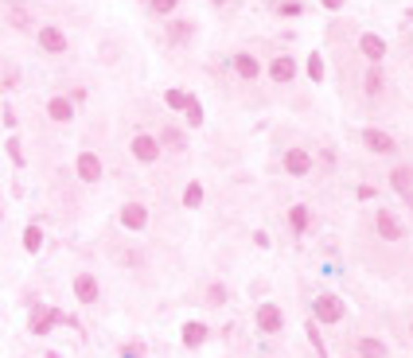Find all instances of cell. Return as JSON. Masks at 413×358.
<instances>
[{"mask_svg":"<svg viewBox=\"0 0 413 358\" xmlns=\"http://www.w3.org/2000/svg\"><path fill=\"white\" fill-rule=\"evenodd\" d=\"M355 257L367 273L375 277H402L413 261V246H409V222L394 211L390 203H370L355 222V241H351Z\"/></svg>","mask_w":413,"mask_h":358,"instance_id":"cell-1","label":"cell"},{"mask_svg":"<svg viewBox=\"0 0 413 358\" xmlns=\"http://www.w3.org/2000/svg\"><path fill=\"white\" fill-rule=\"evenodd\" d=\"M355 105H359V113H370V117H390L394 113V82L386 74V63H362L359 66Z\"/></svg>","mask_w":413,"mask_h":358,"instance_id":"cell-2","label":"cell"},{"mask_svg":"<svg viewBox=\"0 0 413 358\" xmlns=\"http://www.w3.org/2000/svg\"><path fill=\"white\" fill-rule=\"evenodd\" d=\"M351 140L367 156H375V160H386V164L402 160V140L394 137L382 121H367V125H359V129H351Z\"/></svg>","mask_w":413,"mask_h":358,"instance_id":"cell-3","label":"cell"},{"mask_svg":"<svg viewBox=\"0 0 413 358\" xmlns=\"http://www.w3.org/2000/svg\"><path fill=\"white\" fill-rule=\"evenodd\" d=\"M137 234H110L102 241V253L110 257V265H117L121 273H148V249L133 241Z\"/></svg>","mask_w":413,"mask_h":358,"instance_id":"cell-4","label":"cell"},{"mask_svg":"<svg viewBox=\"0 0 413 358\" xmlns=\"http://www.w3.org/2000/svg\"><path fill=\"white\" fill-rule=\"evenodd\" d=\"M160 102H164V110H172L176 117H184V125L192 132H199L203 125H206V110H203V102H199V94L195 90H184V86H168L160 94Z\"/></svg>","mask_w":413,"mask_h":358,"instance_id":"cell-5","label":"cell"},{"mask_svg":"<svg viewBox=\"0 0 413 358\" xmlns=\"http://www.w3.org/2000/svg\"><path fill=\"white\" fill-rule=\"evenodd\" d=\"M125 152L133 156V164H140V168H160V164L168 160V152H164L156 129H133L125 137Z\"/></svg>","mask_w":413,"mask_h":358,"instance_id":"cell-6","label":"cell"},{"mask_svg":"<svg viewBox=\"0 0 413 358\" xmlns=\"http://www.w3.org/2000/svg\"><path fill=\"white\" fill-rule=\"evenodd\" d=\"M156 137H160L164 152H168L172 160H184V156L192 152V129H187L184 117H176L172 110L156 121Z\"/></svg>","mask_w":413,"mask_h":358,"instance_id":"cell-7","label":"cell"},{"mask_svg":"<svg viewBox=\"0 0 413 358\" xmlns=\"http://www.w3.org/2000/svg\"><path fill=\"white\" fill-rule=\"evenodd\" d=\"M308 315H312V320H320L324 327H340V323H347L351 307H347V300L340 293H332V288H316V293L308 296Z\"/></svg>","mask_w":413,"mask_h":358,"instance_id":"cell-8","label":"cell"},{"mask_svg":"<svg viewBox=\"0 0 413 358\" xmlns=\"http://www.w3.org/2000/svg\"><path fill=\"white\" fill-rule=\"evenodd\" d=\"M340 354L343 358H394V347L375 331H355V335L340 339Z\"/></svg>","mask_w":413,"mask_h":358,"instance_id":"cell-9","label":"cell"},{"mask_svg":"<svg viewBox=\"0 0 413 358\" xmlns=\"http://www.w3.org/2000/svg\"><path fill=\"white\" fill-rule=\"evenodd\" d=\"M273 168L281 172V176H288V179H308L320 164H316V152H312L308 144H285L277 152V164H273Z\"/></svg>","mask_w":413,"mask_h":358,"instance_id":"cell-10","label":"cell"},{"mask_svg":"<svg viewBox=\"0 0 413 358\" xmlns=\"http://www.w3.org/2000/svg\"><path fill=\"white\" fill-rule=\"evenodd\" d=\"M266 82L277 90V94H285V90H293L296 82H300V63H296L293 51H273L266 63Z\"/></svg>","mask_w":413,"mask_h":358,"instance_id":"cell-11","label":"cell"},{"mask_svg":"<svg viewBox=\"0 0 413 358\" xmlns=\"http://www.w3.org/2000/svg\"><path fill=\"white\" fill-rule=\"evenodd\" d=\"M250 323H253V331L266 335V339H277V335L288 331V315H285V307H281L277 300H258L253 312H250Z\"/></svg>","mask_w":413,"mask_h":358,"instance_id":"cell-12","label":"cell"},{"mask_svg":"<svg viewBox=\"0 0 413 358\" xmlns=\"http://www.w3.org/2000/svg\"><path fill=\"white\" fill-rule=\"evenodd\" d=\"M164 31H160V43L168 47V51H184V47H192L195 39H199V20L195 16H168V20H160Z\"/></svg>","mask_w":413,"mask_h":358,"instance_id":"cell-13","label":"cell"},{"mask_svg":"<svg viewBox=\"0 0 413 358\" xmlns=\"http://www.w3.org/2000/svg\"><path fill=\"white\" fill-rule=\"evenodd\" d=\"M74 176H78L82 187H102L105 183V160H102V152H98L94 144H82L78 152H74Z\"/></svg>","mask_w":413,"mask_h":358,"instance_id":"cell-14","label":"cell"},{"mask_svg":"<svg viewBox=\"0 0 413 358\" xmlns=\"http://www.w3.org/2000/svg\"><path fill=\"white\" fill-rule=\"evenodd\" d=\"M63 307H55V304H47V300H39L36 307L28 312V323H23V331H28L31 339H47V335H55V327H63Z\"/></svg>","mask_w":413,"mask_h":358,"instance_id":"cell-15","label":"cell"},{"mask_svg":"<svg viewBox=\"0 0 413 358\" xmlns=\"http://www.w3.org/2000/svg\"><path fill=\"white\" fill-rule=\"evenodd\" d=\"M113 222H117V230H125V234H145V230L152 226V211H148L145 199H125V203L117 206V214H113Z\"/></svg>","mask_w":413,"mask_h":358,"instance_id":"cell-16","label":"cell"},{"mask_svg":"<svg viewBox=\"0 0 413 358\" xmlns=\"http://www.w3.org/2000/svg\"><path fill=\"white\" fill-rule=\"evenodd\" d=\"M36 51L43 55V59H67L70 55V36L59 28V23H39L36 36Z\"/></svg>","mask_w":413,"mask_h":358,"instance_id":"cell-17","label":"cell"},{"mask_svg":"<svg viewBox=\"0 0 413 358\" xmlns=\"http://www.w3.org/2000/svg\"><path fill=\"white\" fill-rule=\"evenodd\" d=\"M195 300L206 312H226V304L234 300V288H230L226 277H206L199 288H195Z\"/></svg>","mask_w":413,"mask_h":358,"instance_id":"cell-18","label":"cell"},{"mask_svg":"<svg viewBox=\"0 0 413 358\" xmlns=\"http://www.w3.org/2000/svg\"><path fill=\"white\" fill-rule=\"evenodd\" d=\"M230 74H234V82H238V86H258V82L266 78V63H261L253 51L238 47V51L230 55Z\"/></svg>","mask_w":413,"mask_h":358,"instance_id":"cell-19","label":"cell"},{"mask_svg":"<svg viewBox=\"0 0 413 358\" xmlns=\"http://www.w3.org/2000/svg\"><path fill=\"white\" fill-rule=\"evenodd\" d=\"M4 28H12L16 36H36L39 20L31 0H4Z\"/></svg>","mask_w":413,"mask_h":358,"instance_id":"cell-20","label":"cell"},{"mask_svg":"<svg viewBox=\"0 0 413 358\" xmlns=\"http://www.w3.org/2000/svg\"><path fill=\"white\" fill-rule=\"evenodd\" d=\"M70 296L78 300L82 307H102V277H98L94 269H78L70 277Z\"/></svg>","mask_w":413,"mask_h":358,"instance_id":"cell-21","label":"cell"},{"mask_svg":"<svg viewBox=\"0 0 413 358\" xmlns=\"http://www.w3.org/2000/svg\"><path fill=\"white\" fill-rule=\"evenodd\" d=\"M43 117L51 121L55 129H70L74 117H78V102H74L67 90H55V94L43 102Z\"/></svg>","mask_w":413,"mask_h":358,"instance_id":"cell-22","label":"cell"},{"mask_svg":"<svg viewBox=\"0 0 413 358\" xmlns=\"http://www.w3.org/2000/svg\"><path fill=\"white\" fill-rule=\"evenodd\" d=\"M214 335H219V331H214V323L199 320V315H192V320H184V323H179V347H184L187 354L203 351V347L211 343Z\"/></svg>","mask_w":413,"mask_h":358,"instance_id":"cell-23","label":"cell"},{"mask_svg":"<svg viewBox=\"0 0 413 358\" xmlns=\"http://www.w3.org/2000/svg\"><path fill=\"white\" fill-rule=\"evenodd\" d=\"M386 187H390L413 214V160H394L390 168H386Z\"/></svg>","mask_w":413,"mask_h":358,"instance_id":"cell-24","label":"cell"},{"mask_svg":"<svg viewBox=\"0 0 413 358\" xmlns=\"http://www.w3.org/2000/svg\"><path fill=\"white\" fill-rule=\"evenodd\" d=\"M285 219V230H288V238L293 241H304L316 230V211H312L308 203H288V211L281 214Z\"/></svg>","mask_w":413,"mask_h":358,"instance_id":"cell-25","label":"cell"},{"mask_svg":"<svg viewBox=\"0 0 413 358\" xmlns=\"http://www.w3.org/2000/svg\"><path fill=\"white\" fill-rule=\"evenodd\" d=\"M355 51H359L362 63H386V55H390V43H386L378 31H359V36H355Z\"/></svg>","mask_w":413,"mask_h":358,"instance_id":"cell-26","label":"cell"},{"mask_svg":"<svg viewBox=\"0 0 413 358\" xmlns=\"http://www.w3.org/2000/svg\"><path fill=\"white\" fill-rule=\"evenodd\" d=\"M20 246H23V253L28 257H39L47 249V230H43V222H28V226H23V234H20Z\"/></svg>","mask_w":413,"mask_h":358,"instance_id":"cell-27","label":"cell"},{"mask_svg":"<svg viewBox=\"0 0 413 358\" xmlns=\"http://www.w3.org/2000/svg\"><path fill=\"white\" fill-rule=\"evenodd\" d=\"M121 59H125V47H121V36L105 31V36L98 39V63H102V66H117Z\"/></svg>","mask_w":413,"mask_h":358,"instance_id":"cell-28","label":"cell"},{"mask_svg":"<svg viewBox=\"0 0 413 358\" xmlns=\"http://www.w3.org/2000/svg\"><path fill=\"white\" fill-rule=\"evenodd\" d=\"M203 203H206L203 179H187L184 191H179V206H184V211H203Z\"/></svg>","mask_w":413,"mask_h":358,"instance_id":"cell-29","label":"cell"},{"mask_svg":"<svg viewBox=\"0 0 413 358\" xmlns=\"http://www.w3.org/2000/svg\"><path fill=\"white\" fill-rule=\"evenodd\" d=\"M269 16H277V20H300L304 12H308V4L304 0H266Z\"/></svg>","mask_w":413,"mask_h":358,"instance_id":"cell-30","label":"cell"},{"mask_svg":"<svg viewBox=\"0 0 413 358\" xmlns=\"http://www.w3.org/2000/svg\"><path fill=\"white\" fill-rule=\"evenodd\" d=\"M20 86H23V66L16 59H4V66H0V90H4V98L16 94Z\"/></svg>","mask_w":413,"mask_h":358,"instance_id":"cell-31","label":"cell"},{"mask_svg":"<svg viewBox=\"0 0 413 358\" xmlns=\"http://www.w3.org/2000/svg\"><path fill=\"white\" fill-rule=\"evenodd\" d=\"M4 156H8V164H12L16 172L28 168V148H23L20 132H8V137H4Z\"/></svg>","mask_w":413,"mask_h":358,"instance_id":"cell-32","label":"cell"},{"mask_svg":"<svg viewBox=\"0 0 413 358\" xmlns=\"http://www.w3.org/2000/svg\"><path fill=\"white\" fill-rule=\"evenodd\" d=\"M304 78H308L312 86H320V82L328 78V59L320 51H308V59H304Z\"/></svg>","mask_w":413,"mask_h":358,"instance_id":"cell-33","label":"cell"},{"mask_svg":"<svg viewBox=\"0 0 413 358\" xmlns=\"http://www.w3.org/2000/svg\"><path fill=\"white\" fill-rule=\"evenodd\" d=\"M117 358H148V339L145 335H125L117 343Z\"/></svg>","mask_w":413,"mask_h":358,"instance_id":"cell-34","label":"cell"},{"mask_svg":"<svg viewBox=\"0 0 413 358\" xmlns=\"http://www.w3.org/2000/svg\"><path fill=\"white\" fill-rule=\"evenodd\" d=\"M320 327H324V323L308 315V320H304V339H308V347L316 351V358H328V343H324V335H320Z\"/></svg>","mask_w":413,"mask_h":358,"instance_id":"cell-35","label":"cell"},{"mask_svg":"<svg viewBox=\"0 0 413 358\" xmlns=\"http://www.w3.org/2000/svg\"><path fill=\"white\" fill-rule=\"evenodd\" d=\"M179 0H145V12L152 16V20H168V16H176Z\"/></svg>","mask_w":413,"mask_h":358,"instance_id":"cell-36","label":"cell"},{"mask_svg":"<svg viewBox=\"0 0 413 358\" xmlns=\"http://www.w3.org/2000/svg\"><path fill=\"white\" fill-rule=\"evenodd\" d=\"M269 293H273V280L269 277H250V285H246V296L258 304V300H269Z\"/></svg>","mask_w":413,"mask_h":358,"instance_id":"cell-37","label":"cell"},{"mask_svg":"<svg viewBox=\"0 0 413 358\" xmlns=\"http://www.w3.org/2000/svg\"><path fill=\"white\" fill-rule=\"evenodd\" d=\"M316 164H320V172H324V176H332V172H335V164H340V152H335L332 144H324V148L316 152Z\"/></svg>","mask_w":413,"mask_h":358,"instance_id":"cell-38","label":"cell"},{"mask_svg":"<svg viewBox=\"0 0 413 358\" xmlns=\"http://www.w3.org/2000/svg\"><path fill=\"white\" fill-rule=\"evenodd\" d=\"M0 125H4V132H20V110L8 98H4V110H0Z\"/></svg>","mask_w":413,"mask_h":358,"instance_id":"cell-39","label":"cell"},{"mask_svg":"<svg viewBox=\"0 0 413 358\" xmlns=\"http://www.w3.org/2000/svg\"><path fill=\"white\" fill-rule=\"evenodd\" d=\"M355 199H359V203H375V199H382V187H375V183H359V187H355Z\"/></svg>","mask_w":413,"mask_h":358,"instance_id":"cell-40","label":"cell"},{"mask_svg":"<svg viewBox=\"0 0 413 358\" xmlns=\"http://www.w3.org/2000/svg\"><path fill=\"white\" fill-rule=\"evenodd\" d=\"M39 304V293H36V288H20V307H23V312H31V307H36Z\"/></svg>","mask_w":413,"mask_h":358,"instance_id":"cell-41","label":"cell"},{"mask_svg":"<svg viewBox=\"0 0 413 358\" xmlns=\"http://www.w3.org/2000/svg\"><path fill=\"white\" fill-rule=\"evenodd\" d=\"M250 241H253L258 249H269V246H273V238H269L266 230H253V234H250Z\"/></svg>","mask_w":413,"mask_h":358,"instance_id":"cell-42","label":"cell"},{"mask_svg":"<svg viewBox=\"0 0 413 358\" xmlns=\"http://www.w3.org/2000/svg\"><path fill=\"white\" fill-rule=\"evenodd\" d=\"M67 94L74 98V102H78V110H82V105H86V98H90V90H86V86H70Z\"/></svg>","mask_w":413,"mask_h":358,"instance_id":"cell-43","label":"cell"},{"mask_svg":"<svg viewBox=\"0 0 413 358\" xmlns=\"http://www.w3.org/2000/svg\"><path fill=\"white\" fill-rule=\"evenodd\" d=\"M320 8H324V12H343V8H347V0H320Z\"/></svg>","mask_w":413,"mask_h":358,"instance_id":"cell-44","label":"cell"},{"mask_svg":"<svg viewBox=\"0 0 413 358\" xmlns=\"http://www.w3.org/2000/svg\"><path fill=\"white\" fill-rule=\"evenodd\" d=\"M219 339H222V343H230V339H234V323H226V327H219Z\"/></svg>","mask_w":413,"mask_h":358,"instance_id":"cell-45","label":"cell"},{"mask_svg":"<svg viewBox=\"0 0 413 358\" xmlns=\"http://www.w3.org/2000/svg\"><path fill=\"white\" fill-rule=\"evenodd\" d=\"M206 4H211V8H219V12H226V8L234 4V0H206Z\"/></svg>","mask_w":413,"mask_h":358,"instance_id":"cell-46","label":"cell"},{"mask_svg":"<svg viewBox=\"0 0 413 358\" xmlns=\"http://www.w3.org/2000/svg\"><path fill=\"white\" fill-rule=\"evenodd\" d=\"M39 358H67V354H63V351H43Z\"/></svg>","mask_w":413,"mask_h":358,"instance_id":"cell-47","label":"cell"},{"mask_svg":"<svg viewBox=\"0 0 413 358\" xmlns=\"http://www.w3.org/2000/svg\"><path fill=\"white\" fill-rule=\"evenodd\" d=\"M406 335H409V343H413V312H409V320H406Z\"/></svg>","mask_w":413,"mask_h":358,"instance_id":"cell-48","label":"cell"},{"mask_svg":"<svg viewBox=\"0 0 413 358\" xmlns=\"http://www.w3.org/2000/svg\"><path fill=\"white\" fill-rule=\"evenodd\" d=\"M409 63H413V47H409Z\"/></svg>","mask_w":413,"mask_h":358,"instance_id":"cell-49","label":"cell"},{"mask_svg":"<svg viewBox=\"0 0 413 358\" xmlns=\"http://www.w3.org/2000/svg\"><path fill=\"white\" fill-rule=\"evenodd\" d=\"M266 358H273V354H266Z\"/></svg>","mask_w":413,"mask_h":358,"instance_id":"cell-50","label":"cell"}]
</instances>
